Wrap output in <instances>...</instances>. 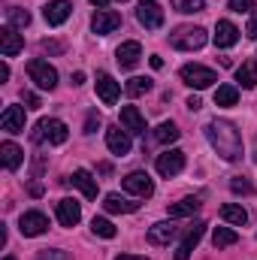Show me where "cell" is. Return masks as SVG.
<instances>
[{"label":"cell","mask_w":257,"mask_h":260,"mask_svg":"<svg viewBox=\"0 0 257 260\" xmlns=\"http://www.w3.org/2000/svg\"><path fill=\"white\" fill-rule=\"evenodd\" d=\"M121 127L127 133H145V118L139 115L136 106H124L121 109Z\"/></svg>","instance_id":"23"},{"label":"cell","mask_w":257,"mask_h":260,"mask_svg":"<svg viewBox=\"0 0 257 260\" xmlns=\"http://www.w3.org/2000/svg\"><path fill=\"white\" fill-rule=\"evenodd\" d=\"M70 127H67L61 118H43L37 130H34V142H52V145H64Z\"/></svg>","instance_id":"2"},{"label":"cell","mask_w":257,"mask_h":260,"mask_svg":"<svg viewBox=\"0 0 257 260\" xmlns=\"http://www.w3.org/2000/svg\"><path fill=\"white\" fill-rule=\"evenodd\" d=\"M97 127H100V112H88V118H85V133H94Z\"/></svg>","instance_id":"38"},{"label":"cell","mask_w":257,"mask_h":260,"mask_svg":"<svg viewBox=\"0 0 257 260\" xmlns=\"http://www.w3.org/2000/svg\"><path fill=\"white\" fill-rule=\"evenodd\" d=\"M91 27H94V34L106 37V34H112V30H118V27H121V15H118V12H112V9H97V12H94V18H91Z\"/></svg>","instance_id":"9"},{"label":"cell","mask_w":257,"mask_h":260,"mask_svg":"<svg viewBox=\"0 0 257 260\" xmlns=\"http://www.w3.org/2000/svg\"><path fill=\"white\" fill-rule=\"evenodd\" d=\"M200 206H203L200 197H185V200H179V203L170 206V218H188V215H194Z\"/></svg>","instance_id":"26"},{"label":"cell","mask_w":257,"mask_h":260,"mask_svg":"<svg viewBox=\"0 0 257 260\" xmlns=\"http://www.w3.org/2000/svg\"><path fill=\"white\" fill-rule=\"evenodd\" d=\"M179 136H182V130L176 127V124H173V121H164V124H160V127L154 130V139H157V142H160V145H167V142H176V139H179Z\"/></svg>","instance_id":"30"},{"label":"cell","mask_w":257,"mask_h":260,"mask_svg":"<svg viewBox=\"0 0 257 260\" xmlns=\"http://www.w3.org/2000/svg\"><path fill=\"white\" fill-rule=\"evenodd\" d=\"M70 12H73V3H70V0H49V3L43 6V18H46L52 27L64 24L67 18H70Z\"/></svg>","instance_id":"12"},{"label":"cell","mask_w":257,"mask_h":260,"mask_svg":"<svg viewBox=\"0 0 257 260\" xmlns=\"http://www.w3.org/2000/svg\"><path fill=\"white\" fill-rule=\"evenodd\" d=\"M3 260H15V257H3Z\"/></svg>","instance_id":"49"},{"label":"cell","mask_w":257,"mask_h":260,"mask_svg":"<svg viewBox=\"0 0 257 260\" xmlns=\"http://www.w3.org/2000/svg\"><path fill=\"white\" fill-rule=\"evenodd\" d=\"M245 37H251V40H257V9L251 12V18H248V27H245Z\"/></svg>","instance_id":"40"},{"label":"cell","mask_w":257,"mask_h":260,"mask_svg":"<svg viewBox=\"0 0 257 260\" xmlns=\"http://www.w3.org/2000/svg\"><path fill=\"white\" fill-rule=\"evenodd\" d=\"M121 3H124V0H121Z\"/></svg>","instance_id":"50"},{"label":"cell","mask_w":257,"mask_h":260,"mask_svg":"<svg viewBox=\"0 0 257 260\" xmlns=\"http://www.w3.org/2000/svg\"><path fill=\"white\" fill-rule=\"evenodd\" d=\"M239 88L236 85H218L215 88V106H236Z\"/></svg>","instance_id":"28"},{"label":"cell","mask_w":257,"mask_h":260,"mask_svg":"<svg viewBox=\"0 0 257 260\" xmlns=\"http://www.w3.org/2000/svg\"><path fill=\"white\" fill-rule=\"evenodd\" d=\"M233 12H254V0H227Z\"/></svg>","instance_id":"37"},{"label":"cell","mask_w":257,"mask_h":260,"mask_svg":"<svg viewBox=\"0 0 257 260\" xmlns=\"http://www.w3.org/2000/svg\"><path fill=\"white\" fill-rule=\"evenodd\" d=\"M91 3H94L97 9H106V6H109V0H91Z\"/></svg>","instance_id":"48"},{"label":"cell","mask_w":257,"mask_h":260,"mask_svg":"<svg viewBox=\"0 0 257 260\" xmlns=\"http://www.w3.org/2000/svg\"><path fill=\"white\" fill-rule=\"evenodd\" d=\"M0 127L6 133H24V109L21 106H6L0 115Z\"/></svg>","instance_id":"18"},{"label":"cell","mask_w":257,"mask_h":260,"mask_svg":"<svg viewBox=\"0 0 257 260\" xmlns=\"http://www.w3.org/2000/svg\"><path fill=\"white\" fill-rule=\"evenodd\" d=\"M136 18L145 30H157L164 24V9L157 0H139V9H136Z\"/></svg>","instance_id":"7"},{"label":"cell","mask_w":257,"mask_h":260,"mask_svg":"<svg viewBox=\"0 0 257 260\" xmlns=\"http://www.w3.org/2000/svg\"><path fill=\"white\" fill-rule=\"evenodd\" d=\"M30 194L40 197V194H43V185H37V182H34V185H30Z\"/></svg>","instance_id":"46"},{"label":"cell","mask_w":257,"mask_h":260,"mask_svg":"<svg viewBox=\"0 0 257 260\" xmlns=\"http://www.w3.org/2000/svg\"><path fill=\"white\" fill-rule=\"evenodd\" d=\"M21 49H24V40L15 34V27L6 24V27L0 30V52H3V58H15Z\"/></svg>","instance_id":"17"},{"label":"cell","mask_w":257,"mask_h":260,"mask_svg":"<svg viewBox=\"0 0 257 260\" xmlns=\"http://www.w3.org/2000/svg\"><path fill=\"white\" fill-rule=\"evenodd\" d=\"M154 167H157V173H160V176L173 179V176H179V173L185 170V151H179V148H170V151L157 154Z\"/></svg>","instance_id":"6"},{"label":"cell","mask_w":257,"mask_h":260,"mask_svg":"<svg viewBox=\"0 0 257 260\" xmlns=\"http://www.w3.org/2000/svg\"><path fill=\"white\" fill-rule=\"evenodd\" d=\"M43 52H61V43H49V40H43Z\"/></svg>","instance_id":"41"},{"label":"cell","mask_w":257,"mask_h":260,"mask_svg":"<svg viewBox=\"0 0 257 260\" xmlns=\"http://www.w3.org/2000/svg\"><path fill=\"white\" fill-rule=\"evenodd\" d=\"M121 185H124V191H130L133 197H151L154 194V182L148 179V173H127Z\"/></svg>","instance_id":"11"},{"label":"cell","mask_w":257,"mask_h":260,"mask_svg":"<svg viewBox=\"0 0 257 260\" xmlns=\"http://www.w3.org/2000/svg\"><path fill=\"white\" fill-rule=\"evenodd\" d=\"M37 260H73V257H70V251H61V248H46V251H40Z\"/></svg>","instance_id":"36"},{"label":"cell","mask_w":257,"mask_h":260,"mask_svg":"<svg viewBox=\"0 0 257 260\" xmlns=\"http://www.w3.org/2000/svg\"><path fill=\"white\" fill-rule=\"evenodd\" d=\"M6 24H9V27H27V24H30V12L12 6V9H6Z\"/></svg>","instance_id":"31"},{"label":"cell","mask_w":257,"mask_h":260,"mask_svg":"<svg viewBox=\"0 0 257 260\" xmlns=\"http://www.w3.org/2000/svg\"><path fill=\"white\" fill-rule=\"evenodd\" d=\"M106 145H109V151L112 154H118V157H124L130 151V133L121 124H115V127L106 130Z\"/></svg>","instance_id":"13"},{"label":"cell","mask_w":257,"mask_h":260,"mask_svg":"<svg viewBox=\"0 0 257 260\" xmlns=\"http://www.w3.org/2000/svg\"><path fill=\"white\" fill-rule=\"evenodd\" d=\"M179 76H182L185 85H191V88H197V91H203V88H209V85L218 82L215 70H209V67H203V64H185Z\"/></svg>","instance_id":"5"},{"label":"cell","mask_w":257,"mask_h":260,"mask_svg":"<svg viewBox=\"0 0 257 260\" xmlns=\"http://www.w3.org/2000/svg\"><path fill=\"white\" fill-rule=\"evenodd\" d=\"M170 3H173V9H176V12H182V15L203 12V6H206V0H170Z\"/></svg>","instance_id":"34"},{"label":"cell","mask_w":257,"mask_h":260,"mask_svg":"<svg viewBox=\"0 0 257 260\" xmlns=\"http://www.w3.org/2000/svg\"><path fill=\"white\" fill-rule=\"evenodd\" d=\"M58 221H61L64 227H76V224L82 221V206H79L76 200H61V203H58Z\"/></svg>","instance_id":"19"},{"label":"cell","mask_w":257,"mask_h":260,"mask_svg":"<svg viewBox=\"0 0 257 260\" xmlns=\"http://www.w3.org/2000/svg\"><path fill=\"white\" fill-rule=\"evenodd\" d=\"M103 209L112 212V215H118V212H136L139 203H133V200H127V197H121V194H106L103 197Z\"/></svg>","instance_id":"22"},{"label":"cell","mask_w":257,"mask_h":260,"mask_svg":"<svg viewBox=\"0 0 257 260\" xmlns=\"http://www.w3.org/2000/svg\"><path fill=\"white\" fill-rule=\"evenodd\" d=\"M0 160H3L6 170H18L21 160H24V151H21L15 142H3V145H0Z\"/></svg>","instance_id":"24"},{"label":"cell","mask_w":257,"mask_h":260,"mask_svg":"<svg viewBox=\"0 0 257 260\" xmlns=\"http://www.w3.org/2000/svg\"><path fill=\"white\" fill-rule=\"evenodd\" d=\"M236 242H239L236 230H230V227H215V233H212V245H215V248H230V245H236Z\"/></svg>","instance_id":"29"},{"label":"cell","mask_w":257,"mask_h":260,"mask_svg":"<svg viewBox=\"0 0 257 260\" xmlns=\"http://www.w3.org/2000/svg\"><path fill=\"white\" fill-rule=\"evenodd\" d=\"M236 82L245 88V91H251L257 85V61H245V64L236 70Z\"/></svg>","instance_id":"27"},{"label":"cell","mask_w":257,"mask_h":260,"mask_svg":"<svg viewBox=\"0 0 257 260\" xmlns=\"http://www.w3.org/2000/svg\"><path fill=\"white\" fill-rule=\"evenodd\" d=\"M27 76H30V82H34L37 88H43V91H52V88L58 85V70L49 64V61H43V58H34V61L27 64Z\"/></svg>","instance_id":"4"},{"label":"cell","mask_w":257,"mask_h":260,"mask_svg":"<svg viewBox=\"0 0 257 260\" xmlns=\"http://www.w3.org/2000/svg\"><path fill=\"white\" fill-rule=\"evenodd\" d=\"M115 260H148V257H136V254H118Z\"/></svg>","instance_id":"45"},{"label":"cell","mask_w":257,"mask_h":260,"mask_svg":"<svg viewBox=\"0 0 257 260\" xmlns=\"http://www.w3.org/2000/svg\"><path fill=\"white\" fill-rule=\"evenodd\" d=\"M91 230H94L97 236H103V239H115V233H118L109 218H94V221H91Z\"/></svg>","instance_id":"33"},{"label":"cell","mask_w":257,"mask_h":260,"mask_svg":"<svg viewBox=\"0 0 257 260\" xmlns=\"http://www.w3.org/2000/svg\"><path fill=\"white\" fill-rule=\"evenodd\" d=\"M206 139L224 160H239L242 157V136H239L236 124H230L224 118H215V121L206 124Z\"/></svg>","instance_id":"1"},{"label":"cell","mask_w":257,"mask_h":260,"mask_svg":"<svg viewBox=\"0 0 257 260\" xmlns=\"http://www.w3.org/2000/svg\"><path fill=\"white\" fill-rule=\"evenodd\" d=\"M18 230H21V236H43L49 230V218L43 212H24L18 221Z\"/></svg>","instance_id":"10"},{"label":"cell","mask_w":257,"mask_h":260,"mask_svg":"<svg viewBox=\"0 0 257 260\" xmlns=\"http://www.w3.org/2000/svg\"><path fill=\"white\" fill-rule=\"evenodd\" d=\"M239 43V27L233 21H218L215 24V46L218 49H230Z\"/></svg>","instance_id":"16"},{"label":"cell","mask_w":257,"mask_h":260,"mask_svg":"<svg viewBox=\"0 0 257 260\" xmlns=\"http://www.w3.org/2000/svg\"><path fill=\"white\" fill-rule=\"evenodd\" d=\"M173 236H176V224L173 221H157V224L148 227V242L151 245H167Z\"/></svg>","instance_id":"20"},{"label":"cell","mask_w":257,"mask_h":260,"mask_svg":"<svg viewBox=\"0 0 257 260\" xmlns=\"http://www.w3.org/2000/svg\"><path fill=\"white\" fill-rule=\"evenodd\" d=\"M70 182H73L82 194L88 197V200H94V197H97V179H94L88 170H76V173L70 176Z\"/></svg>","instance_id":"21"},{"label":"cell","mask_w":257,"mask_h":260,"mask_svg":"<svg viewBox=\"0 0 257 260\" xmlns=\"http://www.w3.org/2000/svg\"><path fill=\"white\" fill-rule=\"evenodd\" d=\"M21 100L27 103V109H40V106H43V103H40V97H37V94H30V91H24V94H21Z\"/></svg>","instance_id":"39"},{"label":"cell","mask_w":257,"mask_h":260,"mask_svg":"<svg viewBox=\"0 0 257 260\" xmlns=\"http://www.w3.org/2000/svg\"><path fill=\"white\" fill-rule=\"evenodd\" d=\"M206 40H209V34H206L203 27H179V30H173V37H170L173 49H179V52H197V49L206 46Z\"/></svg>","instance_id":"3"},{"label":"cell","mask_w":257,"mask_h":260,"mask_svg":"<svg viewBox=\"0 0 257 260\" xmlns=\"http://www.w3.org/2000/svg\"><path fill=\"white\" fill-rule=\"evenodd\" d=\"M139 58H142V46L139 43H121L118 46V52H115V61H118V67L121 70H133V67L139 64Z\"/></svg>","instance_id":"15"},{"label":"cell","mask_w":257,"mask_h":260,"mask_svg":"<svg viewBox=\"0 0 257 260\" xmlns=\"http://www.w3.org/2000/svg\"><path fill=\"white\" fill-rule=\"evenodd\" d=\"M6 79H9V67L0 64V82H6Z\"/></svg>","instance_id":"43"},{"label":"cell","mask_w":257,"mask_h":260,"mask_svg":"<svg viewBox=\"0 0 257 260\" xmlns=\"http://www.w3.org/2000/svg\"><path fill=\"white\" fill-rule=\"evenodd\" d=\"M221 218H224L227 224H233V227H245V224H248V212H245L239 203H227V206H221Z\"/></svg>","instance_id":"25"},{"label":"cell","mask_w":257,"mask_h":260,"mask_svg":"<svg viewBox=\"0 0 257 260\" xmlns=\"http://www.w3.org/2000/svg\"><path fill=\"white\" fill-rule=\"evenodd\" d=\"M97 94H100V100H103L106 106H115V103H118V94H121V85H118L109 73H100V76H97Z\"/></svg>","instance_id":"14"},{"label":"cell","mask_w":257,"mask_h":260,"mask_svg":"<svg viewBox=\"0 0 257 260\" xmlns=\"http://www.w3.org/2000/svg\"><path fill=\"white\" fill-rule=\"evenodd\" d=\"M124 91H127L130 97H139V94H148L151 91V79H145V76H133L127 85H124Z\"/></svg>","instance_id":"32"},{"label":"cell","mask_w":257,"mask_h":260,"mask_svg":"<svg viewBox=\"0 0 257 260\" xmlns=\"http://www.w3.org/2000/svg\"><path fill=\"white\" fill-rule=\"evenodd\" d=\"M85 82V73H73V85H82Z\"/></svg>","instance_id":"44"},{"label":"cell","mask_w":257,"mask_h":260,"mask_svg":"<svg viewBox=\"0 0 257 260\" xmlns=\"http://www.w3.org/2000/svg\"><path fill=\"white\" fill-rule=\"evenodd\" d=\"M200 106H203V103H200V97H188V109H194V112H197Z\"/></svg>","instance_id":"42"},{"label":"cell","mask_w":257,"mask_h":260,"mask_svg":"<svg viewBox=\"0 0 257 260\" xmlns=\"http://www.w3.org/2000/svg\"><path fill=\"white\" fill-rule=\"evenodd\" d=\"M230 191H233V194H251V191H254V185H251L248 179H242V176H236V179L230 182Z\"/></svg>","instance_id":"35"},{"label":"cell","mask_w":257,"mask_h":260,"mask_svg":"<svg viewBox=\"0 0 257 260\" xmlns=\"http://www.w3.org/2000/svg\"><path fill=\"white\" fill-rule=\"evenodd\" d=\"M151 67H154V70H160V67H164V58H157V55H154V58H151Z\"/></svg>","instance_id":"47"},{"label":"cell","mask_w":257,"mask_h":260,"mask_svg":"<svg viewBox=\"0 0 257 260\" xmlns=\"http://www.w3.org/2000/svg\"><path fill=\"white\" fill-rule=\"evenodd\" d=\"M203 233H206V224H203V221H194L191 227L185 230L182 242L176 245V260H188V257H191V251L197 248V242L203 239Z\"/></svg>","instance_id":"8"}]
</instances>
